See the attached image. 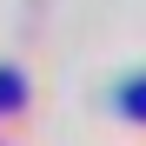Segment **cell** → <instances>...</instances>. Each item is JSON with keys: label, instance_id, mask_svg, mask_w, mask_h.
I'll list each match as a JSON object with an SVG mask.
<instances>
[{"label": "cell", "instance_id": "1", "mask_svg": "<svg viewBox=\"0 0 146 146\" xmlns=\"http://www.w3.org/2000/svg\"><path fill=\"white\" fill-rule=\"evenodd\" d=\"M126 106H133V113H146V86H126Z\"/></svg>", "mask_w": 146, "mask_h": 146}]
</instances>
